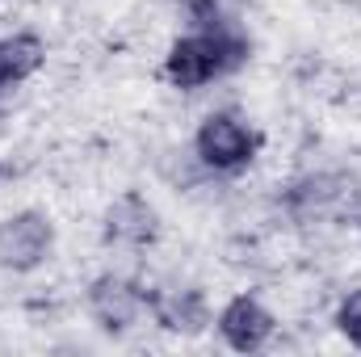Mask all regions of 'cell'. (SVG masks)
Returning a JSON list of instances; mask_svg holds the SVG:
<instances>
[{"instance_id":"6","label":"cell","mask_w":361,"mask_h":357,"mask_svg":"<svg viewBox=\"0 0 361 357\" xmlns=\"http://www.w3.org/2000/svg\"><path fill=\"white\" fill-rule=\"evenodd\" d=\"M160 231L156 210L139 198V193H122L109 210H105V240L109 244H126V248H147Z\"/></svg>"},{"instance_id":"2","label":"cell","mask_w":361,"mask_h":357,"mask_svg":"<svg viewBox=\"0 0 361 357\" xmlns=\"http://www.w3.org/2000/svg\"><path fill=\"white\" fill-rule=\"evenodd\" d=\"M193 152L197 160L210 169V173H223V177H235L244 173L257 152H261V135L252 126H244L235 114H210L197 135H193Z\"/></svg>"},{"instance_id":"11","label":"cell","mask_w":361,"mask_h":357,"mask_svg":"<svg viewBox=\"0 0 361 357\" xmlns=\"http://www.w3.org/2000/svg\"><path fill=\"white\" fill-rule=\"evenodd\" d=\"M357 227H361V214H357Z\"/></svg>"},{"instance_id":"8","label":"cell","mask_w":361,"mask_h":357,"mask_svg":"<svg viewBox=\"0 0 361 357\" xmlns=\"http://www.w3.org/2000/svg\"><path fill=\"white\" fill-rule=\"evenodd\" d=\"M42 59H47V47H42V38L38 34H8V38H0V97L13 89V85H21V80H30L38 68H42Z\"/></svg>"},{"instance_id":"1","label":"cell","mask_w":361,"mask_h":357,"mask_svg":"<svg viewBox=\"0 0 361 357\" xmlns=\"http://www.w3.org/2000/svg\"><path fill=\"white\" fill-rule=\"evenodd\" d=\"M252 55V42L227 21V17H214V21H202L193 34L177 38L169 47V59H164V76L173 80V89H202L210 80H223L231 72H240Z\"/></svg>"},{"instance_id":"9","label":"cell","mask_w":361,"mask_h":357,"mask_svg":"<svg viewBox=\"0 0 361 357\" xmlns=\"http://www.w3.org/2000/svg\"><path fill=\"white\" fill-rule=\"evenodd\" d=\"M345 193H353V185H345L341 177H307L290 189V206H294L298 219H319V214H328Z\"/></svg>"},{"instance_id":"7","label":"cell","mask_w":361,"mask_h":357,"mask_svg":"<svg viewBox=\"0 0 361 357\" xmlns=\"http://www.w3.org/2000/svg\"><path fill=\"white\" fill-rule=\"evenodd\" d=\"M147 311L156 315V324L164 332H177V337H197L210 324V311H206V294L202 290H164V294H152L147 298Z\"/></svg>"},{"instance_id":"4","label":"cell","mask_w":361,"mask_h":357,"mask_svg":"<svg viewBox=\"0 0 361 357\" xmlns=\"http://www.w3.org/2000/svg\"><path fill=\"white\" fill-rule=\"evenodd\" d=\"M147 298H152V290H143L139 282H130L122 273H101L89 286V315L97 320L101 332L122 337L139 324V315L147 311Z\"/></svg>"},{"instance_id":"3","label":"cell","mask_w":361,"mask_h":357,"mask_svg":"<svg viewBox=\"0 0 361 357\" xmlns=\"http://www.w3.org/2000/svg\"><path fill=\"white\" fill-rule=\"evenodd\" d=\"M55 248V223L42 210H17L0 219V269L34 273Z\"/></svg>"},{"instance_id":"5","label":"cell","mask_w":361,"mask_h":357,"mask_svg":"<svg viewBox=\"0 0 361 357\" xmlns=\"http://www.w3.org/2000/svg\"><path fill=\"white\" fill-rule=\"evenodd\" d=\"M273 328H277V320H273L252 294H235V298L219 311V337H223L235 353H257V349H265L269 337H273Z\"/></svg>"},{"instance_id":"10","label":"cell","mask_w":361,"mask_h":357,"mask_svg":"<svg viewBox=\"0 0 361 357\" xmlns=\"http://www.w3.org/2000/svg\"><path fill=\"white\" fill-rule=\"evenodd\" d=\"M336 332H341L353 349H361V286L341 298V307H336Z\"/></svg>"}]
</instances>
